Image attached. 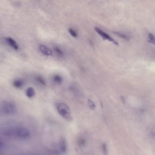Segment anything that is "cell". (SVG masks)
Returning a JSON list of instances; mask_svg holds the SVG:
<instances>
[{
	"instance_id": "obj_12",
	"label": "cell",
	"mask_w": 155,
	"mask_h": 155,
	"mask_svg": "<svg viewBox=\"0 0 155 155\" xmlns=\"http://www.w3.org/2000/svg\"><path fill=\"white\" fill-rule=\"evenodd\" d=\"M113 33L116 36L121 37V38L125 39L126 40L128 41L129 40V38L127 36H126L123 34H122L120 33V32L116 31H114Z\"/></svg>"
},
{
	"instance_id": "obj_7",
	"label": "cell",
	"mask_w": 155,
	"mask_h": 155,
	"mask_svg": "<svg viewBox=\"0 0 155 155\" xmlns=\"http://www.w3.org/2000/svg\"><path fill=\"white\" fill-rule=\"evenodd\" d=\"M40 49L41 52L45 55H51L52 54V51L51 50L45 46H40Z\"/></svg>"
},
{
	"instance_id": "obj_6",
	"label": "cell",
	"mask_w": 155,
	"mask_h": 155,
	"mask_svg": "<svg viewBox=\"0 0 155 155\" xmlns=\"http://www.w3.org/2000/svg\"><path fill=\"white\" fill-rule=\"evenodd\" d=\"M6 41L8 44L10 45L13 49L17 50L18 47L17 44L15 40L11 37H7L6 38Z\"/></svg>"
},
{
	"instance_id": "obj_4",
	"label": "cell",
	"mask_w": 155,
	"mask_h": 155,
	"mask_svg": "<svg viewBox=\"0 0 155 155\" xmlns=\"http://www.w3.org/2000/svg\"><path fill=\"white\" fill-rule=\"evenodd\" d=\"M95 30L97 33L100 35L102 38L104 40H107L109 41L116 45L118 46V42L116 41L114 39L112 38L109 35L103 32L102 30L97 27L95 28Z\"/></svg>"
},
{
	"instance_id": "obj_2",
	"label": "cell",
	"mask_w": 155,
	"mask_h": 155,
	"mask_svg": "<svg viewBox=\"0 0 155 155\" xmlns=\"http://www.w3.org/2000/svg\"><path fill=\"white\" fill-rule=\"evenodd\" d=\"M57 109L59 114L68 121L73 119L72 113L69 106L64 103H59L57 106Z\"/></svg>"
},
{
	"instance_id": "obj_20",
	"label": "cell",
	"mask_w": 155,
	"mask_h": 155,
	"mask_svg": "<svg viewBox=\"0 0 155 155\" xmlns=\"http://www.w3.org/2000/svg\"><path fill=\"white\" fill-rule=\"evenodd\" d=\"M120 97L122 102H123V104L125 105V100L124 97L123 96H120Z\"/></svg>"
},
{
	"instance_id": "obj_3",
	"label": "cell",
	"mask_w": 155,
	"mask_h": 155,
	"mask_svg": "<svg viewBox=\"0 0 155 155\" xmlns=\"http://www.w3.org/2000/svg\"><path fill=\"white\" fill-rule=\"evenodd\" d=\"M1 109L4 113L12 114L16 111V108L13 103L8 101L3 102L1 105Z\"/></svg>"
},
{
	"instance_id": "obj_21",
	"label": "cell",
	"mask_w": 155,
	"mask_h": 155,
	"mask_svg": "<svg viewBox=\"0 0 155 155\" xmlns=\"http://www.w3.org/2000/svg\"><path fill=\"white\" fill-rule=\"evenodd\" d=\"M100 104H101V106L102 108L103 109V105L102 102L100 101Z\"/></svg>"
},
{
	"instance_id": "obj_1",
	"label": "cell",
	"mask_w": 155,
	"mask_h": 155,
	"mask_svg": "<svg viewBox=\"0 0 155 155\" xmlns=\"http://www.w3.org/2000/svg\"><path fill=\"white\" fill-rule=\"evenodd\" d=\"M6 135L9 137H16L21 139H25L30 137V131L24 128H18L7 131Z\"/></svg>"
},
{
	"instance_id": "obj_19",
	"label": "cell",
	"mask_w": 155,
	"mask_h": 155,
	"mask_svg": "<svg viewBox=\"0 0 155 155\" xmlns=\"http://www.w3.org/2000/svg\"><path fill=\"white\" fill-rule=\"evenodd\" d=\"M103 151L104 154L106 155L107 154V147L105 143H104L103 144Z\"/></svg>"
},
{
	"instance_id": "obj_10",
	"label": "cell",
	"mask_w": 155,
	"mask_h": 155,
	"mask_svg": "<svg viewBox=\"0 0 155 155\" xmlns=\"http://www.w3.org/2000/svg\"><path fill=\"white\" fill-rule=\"evenodd\" d=\"M14 86L17 88H21L23 85V82L21 80L19 79L16 80L13 83Z\"/></svg>"
},
{
	"instance_id": "obj_18",
	"label": "cell",
	"mask_w": 155,
	"mask_h": 155,
	"mask_svg": "<svg viewBox=\"0 0 155 155\" xmlns=\"http://www.w3.org/2000/svg\"><path fill=\"white\" fill-rule=\"evenodd\" d=\"M5 145L3 143L0 141V153L3 152L5 148Z\"/></svg>"
},
{
	"instance_id": "obj_13",
	"label": "cell",
	"mask_w": 155,
	"mask_h": 155,
	"mask_svg": "<svg viewBox=\"0 0 155 155\" xmlns=\"http://www.w3.org/2000/svg\"><path fill=\"white\" fill-rule=\"evenodd\" d=\"M36 80L39 82L40 83L42 84V85L45 86L46 84V83L44 78L40 76H37L36 77Z\"/></svg>"
},
{
	"instance_id": "obj_14",
	"label": "cell",
	"mask_w": 155,
	"mask_h": 155,
	"mask_svg": "<svg viewBox=\"0 0 155 155\" xmlns=\"http://www.w3.org/2000/svg\"><path fill=\"white\" fill-rule=\"evenodd\" d=\"M148 42L150 43L153 44H155V37L152 34H149L148 35Z\"/></svg>"
},
{
	"instance_id": "obj_5",
	"label": "cell",
	"mask_w": 155,
	"mask_h": 155,
	"mask_svg": "<svg viewBox=\"0 0 155 155\" xmlns=\"http://www.w3.org/2000/svg\"><path fill=\"white\" fill-rule=\"evenodd\" d=\"M60 148L61 151L63 153L67 152V144L66 140L64 137H62L60 141Z\"/></svg>"
},
{
	"instance_id": "obj_15",
	"label": "cell",
	"mask_w": 155,
	"mask_h": 155,
	"mask_svg": "<svg viewBox=\"0 0 155 155\" xmlns=\"http://www.w3.org/2000/svg\"><path fill=\"white\" fill-rule=\"evenodd\" d=\"M54 50L55 53L60 57H63V53L61 50H60L58 47H55L54 48Z\"/></svg>"
},
{
	"instance_id": "obj_16",
	"label": "cell",
	"mask_w": 155,
	"mask_h": 155,
	"mask_svg": "<svg viewBox=\"0 0 155 155\" xmlns=\"http://www.w3.org/2000/svg\"><path fill=\"white\" fill-rule=\"evenodd\" d=\"M88 103L89 106L92 109L94 110L96 109V106L95 103L91 100L89 99L88 100Z\"/></svg>"
},
{
	"instance_id": "obj_17",
	"label": "cell",
	"mask_w": 155,
	"mask_h": 155,
	"mask_svg": "<svg viewBox=\"0 0 155 155\" xmlns=\"http://www.w3.org/2000/svg\"><path fill=\"white\" fill-rule=\"evenodd\" d=\"M68 31L70 34L74 38H77L78 35L76 32H75L72 29H69Z\"/></svg>"
},
{
	"instance_id": "obj_11",
	"label": "cell",
	"mask_w": 155,
	"mask_h": 155,
	"mask_svg": "<svg viewBox=\"0 0 155 155\" xmlns=\"http://www.w3.org/2000/svg\"><path fill=\"white\" fill-rule=\"evenodd\" d=\"M86 143L85 139L82 138H79L77 140V144L79 147H83L85 146Z\"/></svg>"
},
{
	"instance_id": "obj_9",
	"label": "cell",
	"mask_w": 155,
	"mask_h": 155,
	"mask_svg": "<svg viewBox=\"0 0 155 155\" xmlns=\"http://www.w3.org/2000/svg\"><path fill=\"white\" fill-rule=\"evenodd\" d=\"M54 81L58 84H61L63 80V78L59 75H56L54 76L53 78Z\"/></svg>"
},
{
	"instance_id": "obj_8",
	"label": "cell",
	"mask_w": 155,
	"mask_h": 155,
	"mask_svg": "<svg viewBox=\"0 0 155 155\" xmlns=\"http://www.w3.org/2000/svg\"><path fill=\"white\" fill-rule=\"evenodd\" d=\"M26 96L29 98L33 97L35 95V91L33 88L29 87L27 89L26 92Z\"/></svg>"
}]
</instances>
